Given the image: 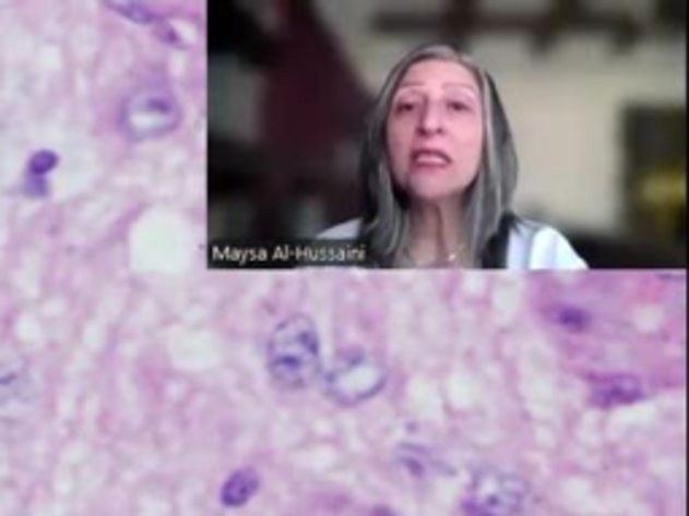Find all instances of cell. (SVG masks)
<instances>
[{
	"mask_svg": "<svg viewBox=\"0 0 689 516\" xmlns=\"http://www.w3.org/2000/svg\"><path fill=\"white\" fill-rule=\"evenodd\" d=\"M270 382L283 393H302L323 374L321 336L307 315H292L275 326L268 341Z\"/></svg>",
	"mask_w": 689,
	"mask_h": 516,
	"instance_id": "obj_1",
	"label": "cell"
},
{
	"mask_svg": "<svg viewBox=\"0 0 689 516\" xmlns=\"http://www.w3.org/2000/svg\"><path fill=\"white\" fill-rule=\"evenodd\" d=\"M388 385V367L380 356L364 347H347L334 356L329 369L323 371L326 396L337 406L353 409L372 401Z\"/></svg>",
	"mask_w": 689,
	"mask_h": 516,
	"instance_id": "obj_2",
	"label": "cell"
},
{
	"mask_svg": "<svg viewBox=\"0 0 689 516\" xmlns=\"http://www.w3.org/2000/svg\"><path fill=\"white\" fill-rule=\"evenodd\" d=\"M183 108L176 92L167 89L165 84L138 86L119 111V127L132 143L159 141V137L173 135L181 127Z\"/></svg>",
	"mask_w": 689,
	"mask_h": 516,
	"instance_id": "obj_3",
	"label": "cell"
},
{
	"mask_svg": "<svg viewBox=\"0 0 689 516\" xmlns=\"http://www.w3.org/2000/svg\"><path fill=\"white\" fill-rule=\"evenodd\" d=\"M531 497V484L518 473L483 468L468 481L463 495L466 516H520Z\"/></svg>",
	"mask_w": 689,
	"mask_h": 516,
	"instance_id": "obj_4",
	"label": "cell"
},
{
	"mask_svg": "<svg viewBox=\"0 0 689 516\" xmlns=\"http://www.w3.org/2000/svg\"><path fill=\"white\" fill-rule=\"evenodd\" d=\"M646 391L644 382L633 374H609L601 376L590 387V404L595 409H622V406H633L644 401Z\"/></svg>",
	"mask_w": 689,
	"mask_h": 516,
	"instance_id": "obj_5",
	"label": "cell"
},
{
	"mask_svg": "<svg viewBox=\"0 0 689 516\" xmlns=\"http://www.w3.org/2000/svg\"><path fill=\"white\" fill-rule=\"evenodd\" d=\"M31 371L22 358H3L0 361V409L22 404L31 396Z\"/></svg>",
	"mask_w": 689,
	"mask_h": 516,
	"instance_id": "obj_6",
	"label": "cell"
},
{
	"mask_svg": "<svg viewBox=\"0 0 689 516\" xmlns=\"http://www.w3.org/2000/svg\"><path fill=\"white\" fill-rule=\"evenodd\" d=\"M108 9L116 11V14H121V16H124V20L135 22V25L152 27V31H156V36L165 38L170 46H178V49H187V44H183L181 36H178V33L173 31L170 22H167L165 16L159 14V11L152 9V5H146V3H108Z\"/></svg>",
	"mask_w": 689,
	"mask_h": 516,
	"instance_id": "obj_7",
	"label": "cell"
},
{
	"mask_svg": "<svg viewBox=\"0 0 689 516\" xmlns=\"http://www.w3.org/2000/svg\"><path fill=\"white\" fill-rule=\"evenodd\" d=\"M262 487V477H259L257 468L246 466L231 471L227 481L222 484V492H218V503L224 508H242L253 501V495Z\"/></svg>",
	"mask_w": 689,
	"mask_h": 516,
	"instance_id": "obj_8",
	"label": "cell"
},
{
	"mask_svg": "<svg viewBox=\"0 0 689 516\" xmlns=\"http://www.w3.org/2000/svg\"><path fill=\"white\" fill-rule=\"evenodd\" d=\"M60 165V156L55 151H36L27 161V170H25V189L31 196H46L49 191V183H46V176H49L55 167Z\"/></svg>",
	"mask_w": 689,
	"mask_h": 516,
	"instance_id": "obj_9",
	"label": "cell"
},
{
	"mask_svg": "<svg viewBox=\"0 0 689 516\" xmlns=\"http://www.w3.org/2000/svg\"><path fill=\"white\" fill-rule=\"evenodd\" d=\"M553 323L560 328H569V332H587L590 326V315L584 310H579V307H571V304H560L553 310Z\"/></svg>",
	"mask_w": 689,
	"mask_h": 516,
	"instance_id": "obj_10",
	"label": "cell"
},
{
	"mask_svg": "<svg viewBox=\"0 0 689 516\" xmlns=\"http://www.w3.org/2000/svg\"><path fill=\"white\" fill-rule=\"evenodd\" d=\"M399 457L404 460V468H407V471H413L415 477H423V473L428 471L426 449H418V446H402Z\"/></svg>",
	"mask_w": 689,
	"mask_h": 516,
	"instance_id": "obj_11",
	"label": "cell"
},
{
	"mask_svg": "<svg viewBox=\"0 0 689 516\" xmlns=\"http://www.w3.org/2000/svg\"><path fill=\"white\" fill-rule=\"evenodd\" d=\"M369 516H399V514H393L391 508H375V512L369 514Z\"/></svg>",
	"mask_w": 689,
	"mask_h": 516,
	"instance_id": "obj_12",
	"label": "cell"
}]
</instances>
